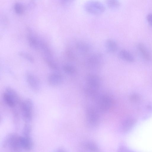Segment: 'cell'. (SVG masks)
<instances>
[{
	"instance_id": "obj_1",
	"label": "cell",
	"mask_w": 152,
	"mask_h": 152,
	"mask_svg": "<svg viewBox=\"0 0 152 152\" xmlns=\"http://www.w3.org/2000/svg\"><path fill=\"white\" fill-rule=\"evenodd\" d=\"M85 91L87 96L94 99H96L99 96V91L101 85L100 78L93 74L88 75L86 79Z\"/></svg>"
},
{
	"instance_id": "obj_2",
	"label": "cell",
	"mask_w": 152,
	"mask_h": 152,
	"mask_svg": "<svg viewBox=\"0 0 152 152\" xmlns=\"http://www.w3.org/2000/svg\"><path fill=\"white\" fill-rule=\"evenodd\" d=\"M97 100V110L101 113L108 112L114 106V100L113 98L109 95L103 94L100 95Z\"/></svg>"
},
{
	"instance_id": "obj_3",
	"label": "cell",
	"mask_w": 152,
	"mask_h": 152,
	"mask_svg": "<svg viewBox=\"0 0 152 152\" xmlns=\"http://www.w3.org/2000/svg\"><path fill=\"white\" fill-rule=\"evenodd\" d=\"M20 108L22 117L26 122L31 121L32 118L33 103L30 99H26L20 102Z\"/></svg>"
},
{
	"instance_id": "obj_4",
	"label": "cell",
	"mask_w": 152,
	"mask_h": 152,
	"mask_svg": "<svg viewBox=\"0 0 152 152\" xmlns=\"http://www.w3.org/2000/svg\"><path fill=\"white\" fill-rule=\"evenodd\" d=\"M86 11L91 14L98 15L103 13L105 10V7L102 3L96 1H89L84 5Z\"/></svg>"
},
{
	"instance_id": "obj_5",
	"label": "cell",
	"mask_w": 152,
	"mask_h": 152,
	"mask_svg": "<svg viewBox=\"0 0 152 152\" xmlns=\"http://www.w3.org/2000/svg\"><path fill=\"white\" fill-rule=\"evenodd\" d=\"M86 114L87 122L90 126L94 127L98 125L100 116L97 109L92 106H89L86 108Z\"/></svg>"
},
{
	"instance_id": "obj_6",
	"label": "cell",
	"mask_w": 152,
	"mask_h": 152,
	"mask_svg": "<svg viewBox=\"0 0 152 152\" xmlns=\"http://www.w3.org/2000/svg\"><path fill=\"white\" fill-rule=\"evenodd\" d=\"M102 55L100 53H94L90 56L86 61L87 66L91 69L99 68L103 62Z\"/></svg>"
},
{
	"instance_id": "obj_7",
	"label": "cell",
	"mask_w": 152,
	"mask_h": 152,
	"mask_svg": "<svg viewBox=\"0 0 152 152\" xmlns=\"http://www.w3.org/2000/svg\"><path fill=\"white\" fill-rule=\"evenodd\" d=\"M8 138L7 142V144L13 151H18L22 148L20 142V137L12 135Z\"/></svg>"
},
{
	"instance_id": "obj_8",
	"label": "cell",
	"mask_w": 152,
	"mask_h": 152,
	"mask_svg": "<svg viewBox=\"0 0 152 152\" xmlns=\"http://www.w3.org/2000/svg\"><path fill=\"white\" fill-rule=\"evenodd\" d=\"M26 78L27 82L31 88L34 91H38L40 88L39 83L37 78L33 74L28 73Z\"/></svg>"
},
{
	"instance_id": "obj_9",
	"label": "cell",
	"mask_w": 152,
	"mask_h": 152,
	"mask_svg": "<svg viewBox=\"0 0 152 152\" xmlns=\"http://www.w3.org/2000/svg\"><path fill=\"white\" fill-rule=\"evenodd\" d=\"M63 77L58 72L50 74L48 76V81L51 86H56L61 84L63 82Z\"/></svg>"
},
{
	"instance_id": "obj_10",
	"label": "cell",
	"mask_w": 152,
	"mask_h": 152,
	"mask_svg": "<svg viewBox=\"0 0 152 152\" xmlns=\"http://www.w3.org/2000/svg\"><path fill=\"white\" fill-rule=\"evenodd\" d=\"M137 48L140 54L145 60L150 61L152 59V55L149 50L145 45L140 43L137 45Z\"/></svg>"
},
{
	"instance_id": "obj_11",
	"label": "cell",
	"mask_w": 152,
	"mask_h": 152,
	"mask_svg": "<svg viewBox=\"0 0 152 152\" xmlns=\"http://www.w3.org/2000/svg\"><path fill=\"white\" fill-rule=\"evenodd\" d=\"M105 46L106 51L110 53L115 52L118 48L116 42L112 39H107L105 43Z\"/></svg>"
},
{
	"instance_id": "obj_12",
	"label": "cell",
	"mask_w": 152,
	"mask_h": 152,
	"mask_svg": "<svg viewBox=\"0 0 152 152\" xmlns=\"http://www.w3.org/2000/svg\"><path fill=\"white\" fill-rule=\"evenodd\" d=\"M118 56L120 59L129 62H132L134 60L132 54L129 51L125 49L121 50L118 53Z\"/></svg>"
},
{
	"instance_id": "obj_13",
	"label": "cell",
	"mask_w": 152,
	"mask_h": 152,
	"mask_svg": "<svg viewBox=\"0 0 152 152\" xmlns=\"http://www.w3.org/2000/svg\"><path fill=\"white\" fill-rule=\"evenodd\" d=\"M3 97L4 102L11 108L14 107L18 103L12 96L5 92L3 94Z\"/></svg>"
},
{
	"instance_id": "obj_14",
	"label": "cell",
	"mask_w": 152,
	"mask_h": 152,
	"mask_svg": "<svg viewBox=\"0 0 152 152\" xmlns=\"http://www.w3.org/2000/svg\"><path fill=\"white\" fill-rule=\"evenodd\" d=\"M77 50L80 53L86 54L88 53L90 50L89 45L84 42L80 41L77 42L76 45Z\"/></svg>"
},
{
	"instance_id": "obj_15",
	"label": "cell",
	"mask_w": 152,
	"mask_h": 152,
	"mask_svg": "<svg viewBox=\"0 0 152 152\" xmlns=\"http://www.w3.org/2000/svg\"><path fill=\"white\" fill-rule=\"evenodd\" d=\"M135 122V120L132 118H128L124 120L121 126L122 130L124 132L130 130L134 125Z\"/></svg>"
},
{
	"instance_id": "obj_16",
	"label": "cell",
	"mask_w": 152,
	"mask_h": 152,
	"mask_svg": "<svg viewBox=\"0 0 152 152\" xmlns=\"http://www.w3.org/2000/svg\"><path fill=\"white\" fill-rule=\"evenodd\" d=\"M20 142L22 148L25 150H30L32 147V142L28 136L20 137Z\"/></svg>"
},
{
	"instance_id": "obj_17",
	"label": "cell",
	"mask_w": 152,
	"mask_h": 152,
	"mask_svg": "<svg viewBox=\"0 0 152 152\" xmlns=\"http://www.w3.org/2000/svg\"><path fill=\"white\" fill-rule=\"evenodd\" d=\"M63 69L65 73L69 75H74L76 71L75 67L69 64L64 65L63 66Z\"/></svg>"
},
{
	"instance_id": "obj_18",
	"label": "cell",
	"mask_w": 152,
	"mask_h": 152,
	"mask_svg": "<svg viewBox=\"0 0 152 152\" xmlns=\"http://www.w3.org/2000/svg\"><path fill=\"white\" fill-rule=\"evenodd\" d=\"M106 3L108 7L113 10L118 8L120 5V2L117 0H107Z\"/></svg>"
},
{
	"instance_id": "obj_19",
	"label": "cell",
	"mask_w": 152,
	"mask_h": 152,
	"mask_svg": "<svg viewBox=\"0 0 152 152\" xmlns=\"http://www.w3.org/2000/svg\"><path fill=\"white\" fill-rule=\"evenodd\" d=\"M45 60L49 67L51 69L54 70H58L59 68L57 64L50 58H46Z\"/></svg>"
},
{
	"instance_id": "obj_20",
	"label": "cell",
	"mask_w": 152,
	"mask_h": 152,
	"mask_svg": "<svg viewBox=\"0 0 152 152\" xmlns=\"http://www.w3.org/2000/svg\"><path fill=\"white\" fill-rule=\"evenodd\" d=\"M85 147L87 149L92 152H98L99 151L97 146L91 142L86 143L85 144Z\"/></svg>"
},
{
	"instance_id": "obj_21",
	"label": "cell",
	"mask_w": 152,
	"mask_h": 152,
	"mask_svg": "<svg viewBox=\"0 0 152 152\" xmlns=\"http://www.w3.org/2000/svg\"><path fill=\"white\" fill-rule=\"evenodd\" d=\"M29 43L31 47L37 49L38 47V42L36 38L31 35H29L28 37Z\"/></svg>"
},
{
	"instance_id": "obj_22",
	"label": "cell",
	"mask_w": 152,
	"mask_h": 152,
	"mask_svg": "<svg viewBox=\"0 0 152 152\" xmlns=\"http://www.w3.org/2000/svg\"><path fill=\"white\" fill-rule=\"evenodd\" d=\"M40 45L44 53L48 56L47 57L51 58L52 56V53L48 45L43 42H41Z\"/></svg>"
},
{
	"instance_id": "obj_23",
	"label": "cell",
	"mask_w": 152,
	"mask_h": 152,
	"mask_svg": "<svg viewBox=\"0 0 152 152\" xmlns=\"http://www.w3.org/2000/svg\"><path fill=\"white\" fill-rule=\"evenodd\" d=\"M14 9L15 12L18 14L22 13L23 7L22 5L20 3H16L14 5Z\"/></svg>"
},
{
	"instance_id": "obj_24",
	"label": "cell",
	"mask_w": 152,
	"mask_h": 152,
	"mask_svg": "<svg viewBox=\"0 0 152 152\" xmlns=\"http://www.w3.org/2000/svg\"><path fill=\"white\" fill-rule=\"evenodd\" d=\"M19 54L20 55L23 57L25 59L28 60L31 62H33L34 61V59L30 55H28V54L27 53L21 52L19 53Z\"/></svg>"
},
{
	"instance_id": "obj_25",
	"label": "cell",
	"mask_w": 152,
	"mask_h": 152,
	"mask_svg": "<svg viewBox=\"0 0 152 152\" xmlns=\"http://www.w3.org/2000/svg\"><path fill=\"white\" fill-rule=\"evenodd\" d=\"M118 152H134L124 146L120 147L118 150Z\"/></svg>"
},
{
	"instance_id": "obj_26",
	"label": "cell",
	"mask_w": 152,
	"mask_h": 152,
	"mask_svg": "<svg viewBox=\"0 0 152 152\" xmlns=\"http://www.w3.org/2000/svg\"><path fill=\"white\" fill-rule=\"evenodd\" d=\"M130 99L133 102H137L139 100V97L136 94H133L130 96Z\"/></svg>"
},
{
	"instance_id": "obj_27",
	"label": "cell",
	"mask_w": 152,
	"mask_h": 152,
	"mask_svg": "<svg viewBox=\"0 0 152 152\" xmlns=\"http://www.w3.org/2000/svg\"><path fill=\"white\" fill-rule=\"evenodd\" d=\"M146 19L149 24L152 26V13L148 14L146 16Z\"/></svg>"
},
{
	"instance_id": "obj_28",
	"label": "cell",
	"mask_w": 152,
	"mask_h": 152,
	"mask_svg": "<svg viewBox=\"0 0 152 152\" xmlns=\"http://www.w3.org/2000/svg\"><path fill=\"white\" fill-rule=\"evenodd\" d=\"M56 152H66V151L63 149H60L57 151Z\"/></svg>"
}]
</instances>
